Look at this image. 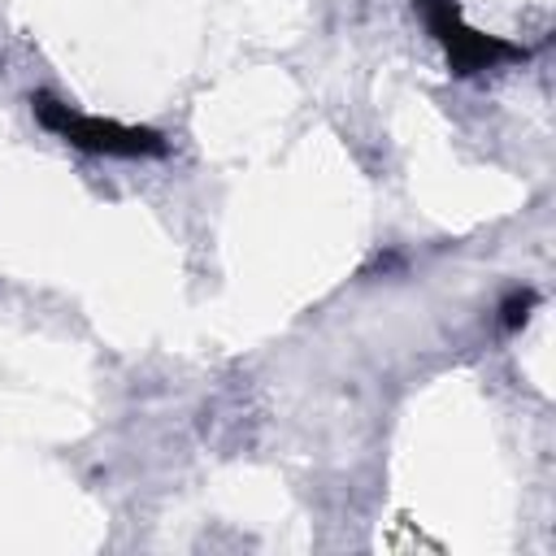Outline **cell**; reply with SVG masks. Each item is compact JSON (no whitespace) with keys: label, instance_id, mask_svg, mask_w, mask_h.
<instances>
[{"label":"cell","instance_id":"cell-1","mask_svg":"<svg viewBox=\"0 0 556 556\" xmlns=\"http://www.w3.org/2000/svg\"><path fill=\"white\" fill-rule=\"evenodd\" d=\"M30 109L39 117L43 130L61 135L65 143L83 148V152H100V156H161L165 152V139L148 126H122V122H109V117H91V113H78L43 91L30 96Z\"/></svg>","mask_w":556,"mask_h":556},{"label":"cell","instance_id":"cell-2","mask_svg":"<svg viewBox=\"0 0 556 556\" xmlns=\"http://www.w3.org/2000/svg\"><path fill=\"white\" fill-rule=\"evenodd\" d=\"M417 9H421L430 35L439 39V48L447 52V65L456 74H478V70H495L504 61H521L526 56L521 43H508V39H495V35L473 30L460 17L456 0H417Z\"/></svg>","mask_w":556,"mask_h":556},{"label":"cell","instance_id":"cell-3","mask_svg":"<svg viewBox=\"0 0 556 556\" xmlns=\"http://www.w3.org/2000/svg\"><path fill=\"white\" fill-rule=\"evenodd\" d=\"M530 308H534V291H513V295L504 300V308H500V313H504L500 321H504L508 330H517V326H526Z\"/></svg>","mask_w":556,"mask_h":556}]
</instances>
